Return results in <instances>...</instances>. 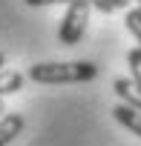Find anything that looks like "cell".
<instances>
[{
    "label": "cell",
    "mask_w": 141,
    "mask_h": 146,
    "mask_svg": "<svg viewBox=\"0 0 141 146\" xmlns=\"http://www.w3.org/2000/svg\"><path fill=\"white\" fill-rule=\"evenodd\" d=\"M98 66L89 60H69V63H35L29 66L26 78L35 83H46V86H58V83H87L95 80Z\"/></svg>",
    "instance_id": "obj_1"
},
{
    "label": "cell",
    "mask_w": 141,
    "mask_h": 146,
    "mask_svg": "<svg viewBox=\"0 0 141 146\" xmlns=\"http://www.w3.org/2000/svg\"><path fill=\"white\" fill-rule=\"evenodd\" d=\"M89 3L87 0H75V3L66 6V15L60 20V29H58V40L63 46H75L81 43V37L87 35V23H89Z\"/></svg>",
    "instance_id": "obj_2"
},
{
    "label": "cell",
    "mask_w": 141,
    "mask_h": 146,
    "mask_svg": "<svg viewBox=\"0 0 141 146\" xmlns=\"http://www.w3.org/2000/svg\"><path fill=\"white\" fill-rule=\"evenodd\" d=\"M112 89H115V95L121 98L124 106L141 112V89L132 83V78H115V80H112Z\"/></svg>",
    "instance_id": "obj_3"
},
{
    "label": "cell",
    "mask_w": 141,
    "mask_h": 146,
    "mask_svg": "<svg viewBox=\"0 0 141 146\" xmlns=\"http://www.w3.org/2000/svg\"><path fill=\"white\" fill-rule=\"evenodd\" d=\"M23 126H26L23 115H17V112L3 115V117H0V146H9V143L23 132Z\"/></svg>",
    "instance_id": "obj_4"
},
{
    "label": "cell",
    "mask_w": 141,
    "mask_h": 146,
    "mask_svg": "<svg viewBox=\"0 0 141 146\" xmlns=\"http://www.w3.org/2000/svg\"><path fill=\"white\" fill-rule=\"evenodd\" d=\"M112 117H115L124 129H130L132 135H138V137H141V112H135V109H130V106L118 103V106H112Z\"/></svg>",
    "instance_id": "obj_5"
},
{
    "label": "cell",
    "mask_w": 141,
    "mask_h": 146,
    "mask_svg": "<svg viewBox=\"0 0 141 146\" xmlns=\"http://www.w3.org/2000/svg\"><path fill=\"white\" fill-rule=\"evenodd\" d=\"M23 75L20 72H15V69H3L0 72V100H3L6 95H15V92H20L23 89Z\"/></svg>",
    "instance_id": "obj_6"
},
{
    "label": "cell",
    "mask_w": 141,
    "mask_h": 146,
    "mask_svg": "<svg viewBox=\"0 0 141 146\" xmlns=\"http://www.w3.org/2000/svg\"><path fill=\"white\" fill-rule=\"evenodd\" d=\"M124 26H127V32L135 37V43H138V49H141V9H138V6L124 15Z\"/></svg>",
    "instance_id": "obj_7"
},
{
    "label": "cell",
    "mask_w": 141,
    "mask_h": 146,
    "mask_svg": "<svg viewBox=\"0 0 141 146\" xmlns=\"http://www.w3.org/2000/svg\"><path fill=\"white\" fill-rule=\"evenodd\" d=\"M127 63H130V72H132V83L141 89V49H130L127 52Z\"/></svg>",
    "instance_id": "obj_8"
},
{
    "label": "cell",
    "mask_w": 141,
    "mask_h": 146,
    "mask_svg": "<svg viewBox=\"0 0 141 146\" xmlns=\"http://www.w3.org/2000/svg\"><path fill=\"white\" fill-rule=\"evenodd\" d=\"M26 6H58V3H75V0H23Z\"/></svg>",
    "instance_id": "obj_9"
},
{
    "label": "cell",
    "mask_w": 141,
    "mask_h": 146,
    "mask_svg": "<svg viewBox=\"0 0 141 146\" xmlns=\"http://www.w3.org/2000/svg\"><path fill=\"white\" fill-rule=\"evenodd\" d=\"M87 3H89V6H95L98 12H104V15H109V12L115 9V6H112V0H87Z\"/></svg>",
    "instance_id": "obj_10"
},
{
    "label": "cell",
    "mask_w": 141,
    "mask_h": 146,
    "mask_svg": "<svg viewBox=\"0 0 141 146\" xmlns=\"http://www.w3.org/2000/svg\"><path fill=\"white\" fill-rule=\"evenodd\" d=\"M130 3H132V0H112L115 9H127V12H130Z\"/></svg>",
    "instance_id": "obj_11"
},
{
    "label": "cell",
    "mask_w": 141,
    "mask_h": 146,
    "mask_svg": "<svg viewBox=\"0 0 141 146\" xmlns=\"http://www.w3.org/2000/svg\"><path fill=\"white\" fill-rule=\"evenodd\" d=\"M3 115H9V109H6V103H3V100H0V117H3Z\"/></svg>",
    "instance_id": "obj_12"
},
{
    "label": "cell",
    "mask_w": 141,
    "mask_h": 146,
    "mask_svg": "<svg viewBox=\"0 0 141 146\" xmlns=\"http://www.w3.org/2000/svg\"><path fill=\"white\" fill-rule=\"evenodd\" d=\"M3 66H6V54L0 52V72H3Z\"/></svg>",
    "instance_id": "obj_13"
},
{
    "label": "cell",
    "mask_w": 141,
    "mask_h": 146,
    "mask_svg": "<svg viewBox=\"0 0 141 146\" xmlns=\"http://www.w3.org/2000/svg\"><path fill=\"white\" fill-rule=\"evenodd\" d=\"M135 3H138V6H141V0H135Z\"/></svg>",
    "instance_id": "obj_14"
},
{
    "label": "cell",
    "mask_w": 141,
    "mask_h": 146,
    "mask_svg": "<svg viewBox=\"0 0 141 146\" xmlns=\"http://www.w3.org/2000/svg\"><path fill=\"white\" fill-rule=\"evenodd\" d=\"M138 9H141V6H138Z\"/></svg>",
    "instance_id": "obj_15"
}]
</instances>
